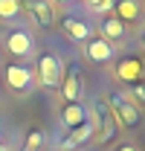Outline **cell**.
Wrapping results in <instances>:
<instances>
[{
	"label": "cell",
	"mask_w": 145,
	"mask_h": 151,
	"mask_svg": "<svg viewBox=\"0 0 145 151\" xmlns=\"http://www.w3.org/2000/svg\"><path fill=\"white\" fill-rule=\"evenodd\" d=\"M6 81H9L12 90L29 93V90L35 87V70L26 67V64H9V67H6Z\"/></svg>",
	"instance_id": "6da1fadb"
},
{
	"label": "cell",
	"mask_w": 145,
	"mask_h": 151,
	"mask_svg": "<svg viewBox=\"0 0 145 151\" xmlns=\"http://www.w3.org/2000/svg\"><path fill=\"white\" fill-rule=\"evenodd\" d=\"M38 81L44 87H55L61 81V64L55 55H41L38 58Z\"/></svg>",
	"instance_id": "7a4b0ae2"
},
{
	"label": "cell",
	"mask_w": 145,
	"mask_h": 151,
	"mask_svg": "<svg viewBox=\"0 0 145 151\" xmlns=\"http://www.w3.org/2000/svg\"><path fill=\"white\" fill-rule=\"evenodd\" d=\"M93 134H96V125L93 122H81V125H75L72 128V134L61 142V148L64 151H70V148H78V145H84V142H90L93 139Z\"/></svg>",
	"instance_id": "3957f363"
},
{
	"label": "cell",
	"mask_w": 145,
	"mask_h": 151,
	"mask_svg": "<svg viewBox=\"0 0 145 151\" xmlns=\"http://www.w3.org/2000/svg\"><path fill=\"white\" fill-rule=\"evenodd\" d=\"M110 113H116V116L122 119V125H128V128L139 122V111H136V105L125 102L122 96H116V99H113V111H110Z\"/></svg>",
	"instance_id": "277c9868"
},
{
	"label": "cell",
	"mask_w": 145,
	"mask_h": 151,
	"mask_svg": "<svg viewBox=\"0 0 145 151\" xmlns=\"http://www.w3.org/2000/svg\"><path fill=\"white\" fill-rule=\"evenodd\" d=\"M116 76L122 78V81H139L142 78V61L139 58H125V61H119L116 64Z\"/></svg>",
	"instance_id": "5b68a950"
},
{
	"label": "cell",
	"mask_w": 145,
	"mask_h": 151,
	"mask_svg": "<svg viewBox=\"0 0 145 151\" xmlns=\"http://www.w3.org/2000/svg\"><path fill=\"white\" fill-rule=\"evenodd\" d=\"M6 50H9L12 55L23 58V55L32 52V38L26 35V32H12V35L6 38Z\"/></svg>",
	"instance_id": "8992f818"
},
{
	"label": "cell",
	"mask_w": 145,
	"mask_h": 151,
	"mask_svg": "<svg viewBox=\"0 0 145 151\" xmlns=\"http://www.w3.org/2000/svg\"><path fill=\"white\" fill-rule=\"evenodd\" d=\"M87 58L90 61H96V64H105V61H110L113 58V47H110V41H90L87 44Z\"/></svg>",
	"instance_id": "52a82bcc"
},
{
	"label": "cell",
	"mask_w": 145,
	"mask_h": 151,
	"mask_svg": "<svg viewBox=\"0 0 145 151\" xmlns=\"http://www.w3.org/2000/svg\"><path fill=\"white\" fill-rule=\"evenodd\" d=\"M113 18L125 20H139V3L136 0H116L113 3Z\"/></svg>",
	"instance_id": "ba28073f"
},
{
	"label": "cell",
	"mask_w": 145,
	"mask_h": 151,
	"mask_svg": "<svg viewBox=\"0 0 145 151\" xmlns=\"http://www.w3.org/2000/svg\"><path fill=\"white\" fill-rule=\"evenodd\" d=\"M61 122L67 125V128H75V125H81V122H87V111L78 105V102H70L64 113H61Z\"/></svg>",
	"instance_id": "9c48e42d"
},
{
	"label": "cell",
	"mask_w": 145,
	"mask_h": 151,
	"mask_svg": "<svg viewBox=\"0 0 145 151\" xmlns=\"http://www.w3.org/2000/svg\"><path fill=\"white\" fill-rule=\"evenodd\" d=\"M64 32L72 38V41H87L93 35L90 23H84V20H75V18H67L64 20Z\"/></svg>",
	"instance_id": "30bf717a"
},
{
	"label": "cell",
	"mask_w": 145,
	"mask_h": 151,
	"mask_svg": "<svg viewBox=\"0 0 145 151\" xmlns=\"http://www.w3.org/2000/svg\"><path fill=\"white\" fill-rule=\"evenodd\" d=\"M102 38H105V41H119V38H125V23L119 18H113V15H108V18L102 20Z\"/></svg>",
	"instance_id": "8fae6325"
},
{
	"label": "cell",
	"mask_w": 145,
	"mask_h": 151,
	"mask_svg": "<svg viewBox=\"0 0 145 151\" xmlns=\"http://www.w3.org/2000/svg\"><path fill=\"white\" fill-rule=\"evenodd\" d=\"M96 111L102 113V131H99V139H102V142H110V139L116 137V122H113V113L105 111V105H99Z\"/></svg>",
	"instance_id": "7c38bea8"
},
{
	"label": "cell",
	"mask_w": 145,
	"mask_h": 151,
	"mask_svg": "<svg viewBox=\"0 0 145 151\" xmlns=\"http://www.w3.org/2000/svg\"><path fill=\"white\" fill-rule=\"evenodd\" d=\"M64 99L67 102H78V96H81V87H78V73L75 70H70L67 73V78H64Z\"/></svg>",
	"instance_id": "4fadbf2b"
},
{
	"label": "cell",
	"mask_w": 145,
	"mask_h": 151,
	"mask_svg": "<svg viewBox=\"0 0 145 151\" xmlns=\"http://www.w3.org/2000/svg\"><path fill=\"white\" fill-rule=\"evenodd\" d=\"M29 9H32V15H35V20L41 26H50V23H52V9H50L44 0H32Z\"/></svg>",
	"instance_id": "5bb4252c"
},
{
	"label": "cell",
	"mask_w": 145,
	"mask_h": 151,
	"mask_svg": "<svg viewBox=\"0 0 145 151\" xmlns=\"http://www.w3.org/2000/svg\"><path fill=\"white\" fill-rule=\"evenodd\" d=\"M18 12H20V0H0V20L18 18Z\"/></svg>",
	"instance_id": "9a60e30c"
},
{
	"label": "cell",
	"mask_w": 145,
	"mask_h": 151,
	"mask_svg": "<svg viewBox=\"0 0 145 151\" xmlns=\"http://www.w3.org/2000/svg\"><path fill=\"white\" fill-rule=\"evenodd\" d=\"M84 3H87V9H90V12L108 15L110 9H113V3H116V0H84Z\"/></svg>",
	"instance_id": "2e32d148"
},
{
	"label": "cell",
	"mask_w": 145,
	"mask_h": 151,
	"mask_svg": "<svg viewBox=\"0 0 145 151\" xmlns=\"http://www.w3.org/2000/svg\"><path fill=\"white\" fill-rule=\"evenodd\" d=\"M41 145H44V131H32L26 137V145H23V148L26 151H38Z\"/></svg>",
	"instance_id": "e0dca14e"
},
{
	"label": "cell",
	"mask_w": 145,
	"mask_h": 151,
	"mask_svg": "<svg viewBox=\"0 0 145 151\" xmlns=\"http://www.w3.org/2000/svg\"><path fill=\"white\" fill-rule=\"evenodd\" d=\"M134 96H136V99H142V102H145V87H134Z\"/></svg>",
	"instance_id": "ac0fdd59"
},
{
	"label": "cell",
	"mask_w": 145,
	"mask_h": 151,
	"mask_svg": "<svg viewBox=\"0 0 145 151\" xmlns=\"http://www.w3.org/2000/svg\"><path fill=\"white\" fill-rule=\"evenodd\" d=\"M116 151H136L134 145H122V148H116Z\"/></svg>",
	"instance_id": "d6986e66"
},
{
	"label": "cell",
	"mask_w": 145,
	"mask_h": 151,
	"mask_svg": "<svg viewBox=\"0 0 145 151\" xmlns=\"http://www.w3.org/2000/svg\"><path fill=\"white\" fill-rule=\"evenodd\" d=\"M55 3H72V0H55Z\"/></svg>",
	"instance_id": "ffe728a7"
},
{
	"label": "cell",
	"mask_w": 145,
	"mask_h": 151,
	"mask_svg": "<svg viewBox=\"0 0 145 151\" xmlns=\"http://www.w3.org/2000/svg\"><path fill=\"white\" fill-rule=\"evenodd\" d=\"M0 151H3V142H0Z\"/></svg>",
	"instance_id": "44dd1931"
},
{
	"label": "cell",
	"mask_w": 145,
	"mask_h": 151,
	"mask_svg": "<svg viewBox=\"0 0 145 151\" xmlns=\"http://www.w3.org/2000/svg\"><path fill=\"white\" fill-rule=\"evenodd\" d=\"M142 44H145V41H142Z\"/></svg>",
	"instance_id": "7402d4cb"
}]
</instances>
